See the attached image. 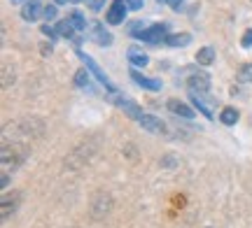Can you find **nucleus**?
Segmentation results:
<instances>
[{"label":"nucleus","mask_w":252,"mask_h":228,"mask_svg":"<svg viewBox=\"0 0 252 228\" xmlns=\"http://www.w3.org/2000/svg\"><path fill=\"white\" fill-rule=\"evenodd\" d=\"M28 156V149L24 145H19V142H2V149H0V163H2V173L9 175L14 173L19 165L26 161Z\"/></svg>","instance_id":"f257e3e1"},{"label":"nucleus","mask_w":252,"mask_h":228,"mask_svg":"<svg viewBox=\"0 0 252 228\" xmlns=\"http://www.w3.org/2000/svg\"><path fill=\"white\" fill-rule=\"evenodd\" d=\"M110 210H112V196L105 191H98L94 196V203H91V217L94 219H103Z\"/></svg>","instance_id":"f03ea898"},{"label":"nucleus","mask_w":252,"mask_h":228,"mask_svg":"<svg viewBox=\"0 0 252 228\" xmlns=\"http://www.w3.org/2000/svg\"><path fill=\"white\" fill-rule=\"evenodd\" d=\"M77 56H80L82 61H84V65H87V70H89V73L94 75V77H96V79H98V82L103 84V86H105V89H108L110 93H115V86H112V82L108 79V75H105L103 70H100V65L96 63V61H94L91 56L84 54V51H77Z\"/></svg>","instance_id":"7ed1b4c3"},{"label":"nucleus","mask_w":252,"mask_h":228,"mask_svg":"<svg viewBox=\"0 0 252 228\" xmlns=\"http://www.w3.org/2000/svg\"><path fill=\"white\" fill-rule=\"evenodd\" d=\"M166 33H168V26L166 24H154V26H147L138 35V40H143V42H147V45H157L159 40H166Z\"/></svg>","instance_id":"20e7f679"},{"label":"nucleus","mask_w":252,"mask_h":228,"mask_svg":"<svg viewBox=\"0 0 252 228\" xmlns=\"http://www.w3.org/2000/svg\"><path fill=\"white\" fill-rule=\"evenodd\" d=\"M126 12H128L126 0H112L108 14H105V21H108V24H112V26H119V24H124V21H126Z\"/></svg>","instance_id":"39448f33"},{"label":"nucleus","mask_w":252,"mask_h":228,"mask_svg":"<svg viewBox=\"0 0 252 228\" xmlns=\"http://www.w3.org/2000/svg\"><path fill=\"white\" fill-rule=\"evenodd\" d=\"M89 35L98 47H110L112 45V35H110V30H105V26H103L100 21H91L89 24Z\"/></svg>","instance_id":"423d86ee"},{"label":"nucleus","mask_w":252,"mask_h":228,"mask_svg":"<svg viewBox=\"0 0 252 228\" xmlns=\"http://www.w3.org/2000/svg\"><path fill=\"white\" fill-rule=\"evenodd\" d=\"M189 93H208L210 91V75L208 73H194L187 79Z\"/></svg>","instance_id":"0eeeda50"},{"label":"nucleus","mask_w":252,"mask_h":228,"mask_svg":"<svg viewBox=\"0 0 252 228\" xmlns=\"http://www.w3.org/2000/svg\"><path fill=\"white\" fill-rule=\"evenodd\" d=\"M138 124H140L147 133H154V135H161L163 130H166V126H163L161 119L152 117V114H143V117L138 119Z\"/></svg>","instance_id":"6e6552de"},{"label":"nucleus","mask_w":252,"mask_h":228,"mask_svg":"<svg viewBox=\"0 0 252 228\" xmlns=\"http://www.w3.org/2000/svg\"><path fill=\"white\" fill-rule=\"evenodd\" d=\"M40 14H45V9H42V5H40V0L24 2V7H21V19H24V21H37Z\"/></svg>","instance_id":"1a4fd4ad"},{"label":"nucleus","mask_w":252,"mask_h":228,"mask_svg":"<svg viewBox=\"0 0 252 228\" xmlns=\"http://www.w3.org/2000/svg\"><path fill=\"white\" fill-rule=\"evenodd\" d=\"M189 96H191V102L198 107L201 114H206L208 119L215 117L213 114V101H208V93H189Z\"/></svg>","instance_id":"9d476101"},{"label":"nucleus","mask_w":252,"mask_h":228,"mask_svg":"<svg viewBox=\"0 0 252 228\" xmlns=\"http://www.w3.org/2000/svg\"><path fill=\"white\" fill-rule=\"evenodd\" d=\"M131 79H133L138 86L147 89V91H159V89H161V82H159V79H150V77H143V73H138V70H131Z\"/></svg>","instance_id":"9b49d317"},{"label":"nucleus","mask_w":252,"mask_h":228,"mask_svg":"<svg viewBox=\"0 0 252 228\" xmlns=\"http://www.w3.org/2000/svg\"><path fill=\"white\" fill-rule=\"evenodd\" d=\"M166 107H168V112H173V114H178V117H182V119L194 117V110H191L189 105H185V102H180V101H168L166 102Z\"/></svg>","instance_id":"f8f14e48"},{"label":"nucleus","mask_w":252,"mask_h":228,"mask_svg":"<svg viewBox=\"0 0 252 228\" xmlns=\"http://www.w3.org/2000/svg\"><path fill=\"white\" fill-rule=\"evenodd\" d=\"M126 56H128V61H131V65H135V68H145V65L150 63V58H147V54H145V51H140L138 47H131V49L126 51Z\"/></svg>","instance_id":"ddd939ff"},{"label":"nucleus","mask_w":252,"mask_h":228,"mask_svg":"<svg viewBox=\"0 0 252 228\" xmlns=\"http://www.w3.org/2000/svg\"><path fill=\"white\" fill-rule=\"evenodd\" d=\"M115 102H117L119 107H122V110H124L126 114H128V117L133 119V121H138V119H140V117L145 114V112L140 110V107H138L135 102H131V101H119V98H115Z\"/></svg>","instance_id":"4468645a"},{"label":"nucleus","mask_w":252,"mask_h":228,"mask_svg":"<svg viewBox=\"0 0 252 228\" xmlns=\"http://www.w3.org/2000/svg\"><path fill=\"white\" fill-rule=\"evenodd\" d=\"M56 30H59V35L65 37V40L80 42V37H77V30L70 26V21H68V19H65V21H59V24H56Z\"/></svg>","instance_id":"2eb2a0df"},{"label":"nucleus","mask_w":252,"mask_h":228,"mask_svg":"<svg viewBox=\"0 0 252 228\" xmlns=\"http://www.w3.org/2000/svg\"><path fill=\"white\" fill-rule=\"evenodd\" d=\"M213 61H215V49H213V47H203V49L196 51V63L198 65H210Z\"/></svg>","instance_id":"dca6fc26"},{"label":"nucleus","mask_w":252,"mask_h":228,"mask_svg":"<svg viewBox=\"0 0 252 228\" xmlns=\"http://www.w3.org/2000/svg\"><path fill=\"white\" fill-rule=\"evenodd\" d=\"M163 42L168 47H187L191 42V35L189 33H178V35H168Z\"/></svg>","instance_id":"f3484780"},{"label":"nucleus","mask_w":252,"mask_h":228,"mask_svg":"<svg viewBox=\"0 0 252 228\" xmlns=\"http://www.w3.org/2000/svg\"><path fill=\"white\" fill-rule=\"evenodd\" d=\"M220 121H222L224 126H234L236 121H238V112H236L234 107H224L222 114H220Z\"/></svg>","instance_id":"a211bd4d"},{"label":"nucleus","mask_w":252,"mask_h":228,"mask_svg":"<svg viewBox=\"0 0 252 228\" xmlns=\"http://www.w3.org/2000/svg\"><path fill=\"white\" fill-rule=\"evenodd\" d=\"M17 203H19V198H12V201H9L7 196L2 198V212H0V214H2V221H7L9 214L17 210Z\"/></svg>","instance_id":"6ab92c4d"},{"label":"nucleus","mask_w":252,"mask_h":228,"mask_svg":"<svg viewBox=\"0 0 252 228\" xmlns=\"http://www.w3.org/2000/svg\"><path fill=\"white\" fill-rule=\"evenodd\" d=\"M68 21H70V26L75 28L77 33L87 30V21H84V17H82V12H72L70 17H68Z\"/></svg>","instance_id":"aec40b11"},{"label":"nucleus","mask_w":252,"mask_h":228,"mask_svg":"<svg viewBox=\"0 0 252 228\" xmlns=\"http://www.w3.org/2000/svg\"><path fill=\"white\" fill-rule=\"evenodd\" d=\"M75 86H80V89H89V70H77L75 73Z\"/></svg>","instance_id":"412c9836"},{"label":"nucleus","mask_w":252,"mask_h":228,"mask_svg":"<svg viewBox=\"0 0 252 228\" xmlns=\"http://www.w3.org/2000/svg\"><path fill=\"white\" fill-rule=\"evenodd\" d=\"M238 77H241V82L252 84V63H245L243 68L238 70Z\"/></svg>","instance_id":"4be33fe9"},{"label":"nucleus","mask_w":252,"mask_h":228,"mask_svg":"<svg viewBox=\"0 0 252 228\" xmlns=\"http://www.w3.org/2000/svg\"><path fill=\"white\" fill-rule=\"evenodd\" d=\"M145 28H147V26H145V21H143V19H138V21H133V24L128 26V33H131V35H140Z\"/></svg>","instance_id":"5701e85b"},{"label":"nucleus","mask_w":252,"mask_h":228,"mask_svg":"<svg viewBox=\"0 0 252 228\" xmlns=\"http://www.w3.org/2000/svg\"><path fill=\"white\" fill-rule=\"evenodd\" d=\"M9 82H14V77H9V63L2 61V89H7Z\"/></svg>","instance_id":"b1692460"},{"label":"nucleus","mask_w":252,"mask_h":228,"mask_svg":"<svg viewBox=\"0 0 252 228\" xmlns=\"http://www.w3.org/2000/svg\"><path fill=\"white\" fill-rule=\"evenodd\" d=\"M103 5H105V0H87V7H89L91 12H100Z\"/></svg>","instance_id":"393cba45"},{"label":"nucleus","mask_w":252,"mask_h":228,"mask_svg":"<svg viewBox=\"0 0 252 228\" xmlns=\"http://www.w3.org/2000/svg\"><path fill=\"white\" fill-rule=\"evenodd\" d=\"M159 2L168 5V7L175 9V12H180V9H182V0H159Z\"/></svg>","instance_id":"a878e982"},{"label":"nucleus","mask_w":252,"mask_h":228,"mask_svg":"<svg viewBox=\"0 0 252 228\" xmlns=\"http://www.w3.org/2000/svg\"><path fill=\"white\" fill-rule=\"evenodd\" d=\"M56 14H59V12H56V5H47V7H45V14H42V17L49 21V19H56Z\"/></svg>","instance_id":"bb28decb"},{"label":"nucleus","mask_w":252,"mask_h":228,"mask_svg":"<svg viewBox=\"0 0 252 228\" xmlns=\"http://www.w3.org/2000/svg\"><path fill=\"white\" fill-rule=\"evenodd\" d=\"M42 33H45L49 40H56V37H59V30H56V28H49V26H42Z\"/></svg>","instance_id":"cd10ccee"},{"label":"nucleus","mask_w":252,"mask_h":228,"mask_svg":"<svg viewBox=\"0 0 252 228\" xmlns=\"http://www.w3.org/2000/svg\"><path fill=\"white\" fill-rule=\"evenodd\" d=\"M241 45H243V47H252V30H245V33H243Z\"/></svg>","instance_id":"c85d7f7f"},{"label":"nucleus","mask_w":252,"mask_h":228,"mask_svg":"<svg viewBox=\"0 0 252 228\" xmlns=\"http://www.w3.org/2000/svg\"><path fill=\"white\" fill-rule=\"evenodd\" d=\"M126 5H128V9H140L145 2L143 0H126Z\"/></svg>","instance_id":"c756f323"},{"label":"nucleus","mask_w":252,"mask_h":228,"mask_svg":"<svg viewBox=\"0 0 252 228\" xmlns=\"http://www.w3.org/2000/svg\"><path fill=\"white\" fill-rule=\"evenodd\" d=\"M42 54H52V47H49V45H42Z\"/></svg>","instance_id":"7c9ffc66"},{"label":"nucleus","mask_w":252,"mask_h":228,"mask_svg":"<svg viewBox=\"0 0 252 228\" xmlns=\"http://www.w3.org/2000/svg\"><path fill=\"white\" fill-rule=\"evenodd\" d=\"M70 0H54V5H68Z\"/></svg>","instance_id":"2f4dec72"},{"label":"nucleus","mask_w":252,"mask_h":228,"mask_svg":"<svg viewBox=\"0 0 252 228\" xmlns=\"http://www.w3.org/2000/svg\"><path fill=\"white\" fill-rule=\"evenodd\" d=\"M12 2H24V0H12Z\"/></svg>","instance_id":"473e14b6"},{"label":"nucleus","mask_w":252,"mask_h":228,"mask_svg":"<svg viewBox=\"0 0 252 228\" xmlns=\"http://www.w3.org/2000/svg\"><path fill=\"white\" fill-rule=\"evenodd\" d=\"M70 2H82V0H70Z\"/></svg>","instance_id":"72a5a7b5"},{"label":"nucleus","mask_w":252,"mask_h":228,"mask_svg":"<svg viewBox=\"0 0 252 228\" xmlns=\"http://www.w3.org/2000/svg\"><path fill=\"white\" fill-rule=\"evenodd\" d=\"M206 228H213V226H206Z\"/></svg>","instance_id":"f704fd0d"}]
</instances>
